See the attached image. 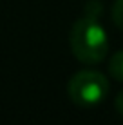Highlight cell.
Returning a JSON list of instances; mask_svg holds the SVG:
<instances>
[{
    "mask_svg": "<svg viewBox=\"0 0 123 125\" xmlns=\"http://www.w3.org/2000/svg\"><path fill=\"white\" fill-rule=\"evenodd\" d=\"M109 74L114 80L123 82V49L112 54V58L109 60Z\"/></svg>",
    "mask_w": 123,
    "mask_h": 125,
    "instance_id": "3",
    "label": "cell"
},
{
    "mask_svg": "<svg viewBox=\"0 0 123 125\" xmlns=\"http://www.w3.org/2000/svg\"><path fill=\"white\" fill-rule=\"evenodd\" d=\"M116 111H118V114L120 116H123V91H120L118 93V96H116Z\"/></svg>",
    "mask_w": 123,
    "mask_h": 125,
    "instance_id": "5",
    "label": "cell"
},
{
    "mask_svg": "<svg viewBox=\"0 0 123 125\" xmlns=\"http://www.w3.org/2000/svg\"><path fill=\"white\" fill-rule=\"evenodd\" d=\"M67 93L78 107H96L107 98L109 80L100 71H78L67 83Z\"/></svg>",
    "mask_w": 123,
    "mask_h": 125,
    "instance_id": "2",
    "label": "cell"
},
{
    "mask_svg": "<svg viewBox=\"0 0 123 125\" xmlns=\"http://www.w3.org/2000/svg\"><path fill=\"white\" fill-rule=\"evenodd\" d=\"M73 54L83 63H100L107 56L109 36L98 16L91 13H83L73 24L69 34Z\"/></svg>",
    "mask_w": 123,
    "mask_h": 125,
    "instance_id": "1",
    "label": "cell"
},
{
    "mask_svg": "<svg viewBox=\"0 0 123 125\" xmlns=\"http://www.w3.org/2000/svg\"><path fill=\"white\" fill-rule=\"evenodd\" d=\"M111 16H112V22L120 29H123V0H116V2H114Z\"/></svg>",
    "mask_w": 123,
    "mask_h": 125,
    "instance_id": "4",
    "label": "cell"
}]
</instances>
